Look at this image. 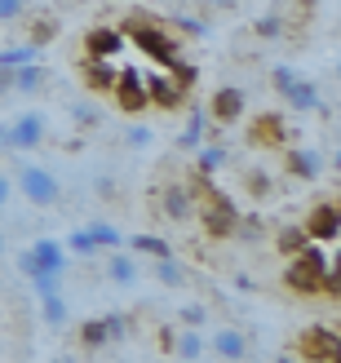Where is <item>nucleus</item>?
<instances>
[{
	"mask_svg": "<svg viewBox=\"0 0 341 363\" xmlns=\"http://www.w3.org/2000/svg\"><path fill=\"white\" fill-rule=\"evenodd\" d=\"M328 270H332L328 252L319 248L315 240H306V244H301L293 257H289V266H284V288H293L297 297H315V293H324Z\"/></svg>",
	"mask_w": 341,
	"mask_h": 363,
	"instance_id": "f257e3e1",
	"label": "nucleus"
},
{
	"mask_svg": "<svg viewBox=\"0 0 341 363\" xmlns=\"http://www.w3.org/2000/svg\"><path fill=\"white\" fill-rule=\"evenodd\" d=\"M124 40H133V45L147 53V58H155L160 67H173L177 58H182V40H177L164 23H151V18H138V13L124 23Z\"/></svg>",
	"mask_w": 341,
	"mask_h": 363,
	"instance_id": "f03ea898",
	"label": "nucleus"
},
{
	"mask_svg": "<svg viewBox=\"0 0 341 363\" xmlns=\"http://www.w3.org/2000/svg\"><path fill=\"white\" fill-rule=\"evenodd\" d=\"M195 182H200V191H195V213H200L204 235H208V240H235L240 208L230 204L218 186H204V177H195Z\"/></svg>",
	"mask_w": 341,
	"mask_h": 363,
	"instance_id": "7ed1b4c3",
	"label": "nucleus"
},
{
	"mask_svg": "<svg viewBox=\"0 0 341 363\" xmlns=\"http://www.w3.org/2000/svg\"><path fill=\"white\" fill-rule=\"evenodd\" d=\"M18 186H23L31 208H53L62 199V182L53 177L49 169H40V164H23V169H18Z\"/></svg>",
	"mask_w": 341,
	"mask_h": 363,
	"instance_id": "20e7f679",
	"label": "nucleus"
},
{
	"mask_svg": "<svg viewBox=\"0 0 341 363\" xmlns=\"http://www.w3.org/2000/svg\"><path fill=\"white\" fill-rule=\"evenodd\" d=\"M18 266H23V275H35V270L67 275V248L58 240H35L27 252H18Z\"/></svg>",
	"mask_w": 341,
	"mask_h": 363,
	"instance_id": "39448f33",
	"label": "nucleus"
},
{
	"mask_svg": "<svg viewBox=\"0 0 341 363\" xmlns=\"http://www.w3.org/2000/svg\"><path fill=\"white\" fill-rule=\"evenodd\" d=\"M111 94H116V102H120V111H129V116H138V111H147V106H151L147 80H142L138 67H124V71H120V80H116Z\"/></svg>",
	"mask_w": 341,
	"mask_h": 363,
	"instance_id": "423d86ee",
	"label": "nucleus"
},
{
	"mask_svg": "<svg viewBox=\"0 0 341 363\" xmlns=\"http://www.w3.org/2000/svg\"><path fill=\"white\" fill-rule=\"evenodd\" d=\"M301 359H332V363H341L337 328H328V323H311V328L301 333Z\"/></svg>",
	"mask_w": 341,
	"mask_h": 363,
	"instance_id": "0eeeda50",
	"label": "nucleus"
},
{
	"mask_svg": "<svg viewBox=\"0 0 341 363\" xmlns=\"http://www.w3.org/2000/svg\"><path fill=\"white\" fill-rule=\"evenodd\" d=\"M45 116L40 111H23L13 124H9V151H35L45 147Z\"/></svg>",
	"mask_w": 341,
	"mask_h": 363,
	"instance_id": "6e6552de",
	"label": "nucleus"
},
{
	"mask_svg": "<svg viewBox=\"0 0 341 363\" xmlns=\"http://www.w3.org/2000/svg\"><path fill=\"white\" fill-rule=\"evenodd\" d=\"M301 230H306V240H315V244H337V235H341L337 204H315L306 213V222H301Z\"/></svg>",
	"mask_w": 341,
	"mask_h": 363,
	"instance_id": "1a4fd4ad",
	"label": "nucleus"
},
{
	"mask_svg": "<svg viewBox=\"0 0 341 363\" xmlns=\"http://www.w3.org/2000/svg\"><path fill=\"white\" fill-rule=\"evenodd\" d=\"M244 111H248V94H244L240 84H222L218 94H213L204 116H213L218 124H235V120H244Z\"/></svg>",
	"mask_w": 341,
	"mask_h": 363,
	"instance_id": "9d476101",
	"label": "nucleus"
},
{
	"mask_svg": "<svg viewBox=\"0 0 341 363\" xmlns=\"http://www.w3.org/2000/svg\"><path fill=\"white\" fill-rule=\"evenodd\" d=\"M160 217H169V222H191L195 217V191L186 182H169L160 191Z\"/></svg>",
	"mask_w": 341,
	"mask_h": 363,
	"instance_id": "9b49d317",
	"label": "nucleus"
},
{
	"mask_svg": "<svg viewBox=\"0 0 341 363\" xmlns=\"http://www.w3.org/2000/svg\"><path fill=\"white\" fill-rule=\"evenodd\" d=\"M129 45L120 27H89L84 31V58H116V53Z\"/></svg>",
	"mask_w": 341,
	"mask_h": 363,
	"instance_id": "f8f14e48",
	"label": "nucleus"
},
{
	"mask_svg": "<svg viewBox=\"0 0 341 363\" xmlns=\"http://www.w3.org/2000/svg\"><path fill=\"white\" fill-rule=\"evenodd\" d=\"M80 76H84V89H89V94H111L116 80H120V67H116L111 58H84Z\"/></svg>",
	"mask_w": 341,
	"mask_h": 363,
	"instance_id": "ddd939ff",
	"label": "nucleus"
},
{
	"mask_svg": "<svg viewBox=\"0 0 341 363\" xmlns=\"http://www.w3.org/2000/svg\"><path fill=\"white\" fill-rule=\"evenodd\" d=\"M142 80H147V98H151V106H164V111H173V106L186 102V89L177 84L173 76H147V71H142Z\"/></svg>",
	"mask_w": 341,
	"mask_h": 363,
	"instance_id": "4468645a",
	"label": "nucleus"
},
{
	"mask_svg": "<svg viewBox=\"0 0 341 363\" xmlns=\"http://www.w3.org/2000/svg\"><path fill=\"white\" fill-rule=\"evenodd\" d=\"M208 346H213V354H218L222 363H244L248 359V337L240 328H218L208 337Z\"/></svg>",
	"mask_w": 341,
	"mask_h": 363,
	"instance_id": "2eb2a0df",
	"label": "nucleus"
},
{
	"mask_svg": "<svg viewBox=\"0 0 341 363\" xmlns=\"http://www.w3.org/2000/svg\"><path fill=\"white\" fill-rule=\"evenodd\" d=\"M284 164H289V173H293V177L315 182V177H319V169H324V155H319L315 147H289V151H284Z\"/></svg>",
	"mask_w": 341,
	"mask_h": 363,
	"instance_id": "dca6fc26",
	"label": "nucleus"
},
{
	"mask_svg": "<svg viewBox=\"0 0 341 363\" xmlns=\"http://www.w3.org/2000/svg\"><path fill=\"white\" fill-rule=\"evenodd\" d=\"M284 102H289L293 111H301V116H306V111H319V106H324V102H319V84H315V80H306V76H297V80H293V89L284 94Z\"/></svg>",
	"mask_w": 341,
	"mask_h": 363,
	"instance_id": "f3484780",
	"label": "nucleus"
},
{
	"mask_svg": "<svg viewBox=\"0 0 341 363\" xmlns=\"http://www.w3.org/2000/svg\"><path fill=\"white\" fill-rule=\"evenodd\" d=\"M106 279L120 284V288H133V284H138V262L129 257V252L111 248V257H106Z\"/></svg>",
	"mask_w": 341,
	"mask_h": 363,
	"instance_id": "a211bd4d",
	"label": "nucleus"
},
{
	"mask_svg": "<svg viewBox=\"0 0 341 363\" xmlns=\"http://www.w3.org/2000/svg\"><path fill=\"white\" fill-rule=\"evenodd\" d=\"M164 346L177 354V359H182V363H195V359H200L204 354V337H200V328H186V333H169V341H164Z\"/></svg>",
	"mask_w": 341,
	"mask_h": 363,
	"instance_id": "6ab92c4d",
	"label": "nucleus"
},
{
	"mask_svg": "<svg viewBox=\"0 0 341 363\" xmlns=\"http://www.w3.org/2000/svg\"><path fill=\"white\" fill-rule=\"evenodd\" d=\"M49 71L40 62H27V67H13V94H40Z\"/></svg>",
	"mask_w": 341,
	"mask_h": 363,
	"instance_id": "aec40b11",
	"label": "nucleus"
},
{
	"mask_svg": "<svg viewBox=\"0 0 341 363\" xmlns=\"http://www.w3.org/2000/svg\"><path fill=\"white\" fill-rule=\"evenodd\" d=\"M124 244H129L133 252H147V257H173V248H169V240H160V235H129V240H124Z\"/></svg>",
	"mask_w": 341,
	"mask_h": 363,
	"instance_id": "412c9836",
	"label": "nucleus"
},
{
	"mask_svg": "<svg viewBox=\"0 0 341 363\" xmlns=\"http://www.w3.org/2000/svg\"><path fill=\"white\" fill-rule=\"evenodd\" d=\"M253 142H257V147H266V142H271V147H279V142H284V120H279V116H262V120L253 124Z\"/></svg>",
	"mask_w": 341,
	"mask_h": 363,
	"instance_id": "4be33fe9",
	"label": "nucleus"
},
{
	"mask_svg": "<svg viewBox=\"0 0 341 363\" xmlns=\"http://www.w3.org/2000/svg\"><path fill=\"white\" fill-rule=\"evenodd\" d=\"M106 341H111V337H106V323H102V319H84V323H80V346H84L89 354H98Z\"/></svg>",
	"mask_w": 341,
	"mask_h": 363,
	"instance_id": "5701e85b",
	"label": "nucleus"
},
{
	"mask_svg": "<svg viewBox=\"0 0 341 363\" xmlns=\"http://www.w3.org/2000/svg\"><path fill=\"white\" fill-rule=\"evenodd\" d=\"M204 111L195 106V111L186 116V129H182V138H177V147H186V151H195V147H204Z\"/></svg>",
	"mask_w": 341,
	"mask_h": 363,
	"instance_id": "b1692460",
	"label": "nucleus"
},
{
	"mask_svg": "<svg viewBox=\"0 0 341 363\" xmlns=\"http://www.w3.org/2000/svg\"><path fill=\"white\" fill-rule=\"evenodd\" d=\"M155 279L164 284V288H186V270L177 266L173 257H160V262H155Z\"/></svg>",
	"mask_w": 341,
	"mask_h": 363,
	"instance_id": "393cba45",
	"label": "nucleus"
},
{
	"mask_svg": "<svg viewBox=\"0 0 341 363\" xmlns=\"http://www.w3.org/2000/svg\"><path fill=\"white\" fill-rule=\"evenodd\" d=\"M244 191L253 195V199H271L275 195V182H271V173L253 169V173H244Z\"/></svg>",
	"mask_w": 341,
	"mask_h": 363,
	"instance_id": "a878e982",
	"label": "nucleus"
},
{
	"mask_svg": "<svg viewBox=\"0 0 341 363\" xmlns=\"http://www.w3.org/2000/svg\"><path fill=\"white\" fill-rule=\"evenodd\" d=\"M27 62H35V45H13V49H0V67L5 71H13V67H27Z\"/></svg>",
	"mask_w": 341,
	"mask_h": 363,
	"instance_id": "bb28decb",
	"label": "nucleus"
},
{
	"mask_svg": "<svg viewBox=\"0 0 341 363\" xmlns=\"http://www.w3.org/2000/svg\"><path fill=\"white\" fill-rule=\"evenodd\" d=\"M301 244H306V230H301V226H279V230H275V248L289 252V257H293Z\"/></svg>",
	"mask_w": 341,
	"mask_h": 363,
	"instance_id": "cd10ccee",
	"label": "nucleus"
},
{
	"mask_svg": "<svg viewBox=\"0 0 341 363\" xmlns=\"http://www.w3.org/2000/svg\"><path fill=\"white\" fill-rule=\"evenodd\" d=\"M89 235H94L98 248H124V235H120L111 222H94V226H89Z\"/></svg>",
	"mask_w": 341,
	"mask_h": 363,
	"instance_id": "c85d7f7f",
	"label": "nucleus"
},
{
	"mask_svg": "<svg viewBox=\"0 0 341 363\" xmlns=\"http://www.w3.org/2000/svg\"><path fill=\"white\" fill-rule=\"evenodd\" d=\"M67 116L76 120L80 129H98V124H102V111H98L94 102H71V111H67Z\"/></svg>",
	"mask_w": 341,
	"mask_h": 363,
	"instance_id": "c756f323",
	"label": "nucleus"
},
{
	"mask_svg": "<svg viewBox=\"0 0 341 363\" xmlns=\"http://www.w3.org/2000/svg\"><path fill=\"white\" fill-rule=\"evenodd\" d=\"M195 164H200V177H213L226 164V151L222 147H200V160H195Z\"/></svg>",
	"mask_w": 341,
	"mask_h": 363,
	"instance_id": "7c9ffc66",
	"label": "nucleus"
},
{
	"mask_svg": "<svg viewBox=\"0 0 341 363\" xmlns=\"http://www.w3.org/2000/svg\"><path fill=\"white\" fill-rule=\"evenodd\" d=\"M253 31L262 35V40H279V35H284V13H279V9H275V13H262Z\"/></svg>",
	"mask_w": 341,
	"mask_h": 363,
	"instance_id": "2f4dec72",
	"label": "nucleus"
},
{
	"mask_svg": "<svg viewBox=\"0 0 341 363\" xmlns=\"http://www.w3.org/2000/svg\"><path fill=\"white\" fill-rule=\"evenodd\" d=\"M40 311H45V323H67V301H62V293H53V297H40Z\"/></svg>",
	"mask_w": 341,
	"mask_h": 363,
	"instance_id": "473e14b6",
	"label": "nucleus"
},
{
	"mask_svg": "<svg viewBox=\"0 0 341 363\" xmlns=\"http://www.w3.org/2000/svg\"><path fill=\"white\" fill-rule=\"evenodd\" d=\"M53 35H58V23H53V18H35V23H31V35H27V45L40 49V45L53 40Z\"/></svg>",
	"mask_w": 341,
	"mask_h": 363,
	"instance_id": "72a5a7b5",
	"label": "nucleus"
},
{
	"mask_svg": "<svg viewBox=\"0 0 341 363\" xmlns=\"http://www.w3.org/2000/svg\"><path fill=\"white\" fill-rule=\"evenodd\" d=\"M62 248L67 252H80V257H94V252H98V244H94V235H89V230H71Z\"/></svg>",
	"mask_w": 341,
	"mask_h": 363,
	"instance_id": "f704fd0d",
	"label": "nucleus"
},
{
	"mask_svg": "<svg viewBox=\"0 0 341 363\" xmlns=\"http://www.w3.org/2000/svg\"><path fill=\"white\" fill-rule=\"evenodd\" d=\"M27 279L35 288V297H53V293H58V284H62V275H49V270H35V275H27Z\"/></svg>",
	"mask_w": 341,
	"mask_h": 363,
	"instance_id": "c9c22d12",
	"label": "nucleus"
},
{
	"mask_svg": "<svg viewBox=\"0 0 341 363\" xmlns=\"http://www.w3.org/2000/svg\"><path fill=\"white\" fill-rule=\"evenodd\" d=\"M235 235H240V240H248V244H253V240H262V235H266L262 217H240V222H235Z\"/></svg>",
	"mask_w": 341,
	"mask_h": 363,
	"instance_id": "e433bc0d",
	"label": "nucleus"
},
{
	"mask_svg": "<svg viewBox=\"0 0 341 363\" xmlns=\"http://www.w3.org/2000/svg\"><path fill=\"white\" fill-rule=\"evenodd\" d=\"M293 80H297V71H293V67H275V71H271V89H275L279 98L293 89Z\"/></svg>",
	"mask_w": 341,
	"mask_h": 363,
	"instance_id": "4c0bfd02",
	"label": "nucleus"
},
{
	"mask_svg": "<svg viewBox=\"0 0 341 363\" xmlns=\"http://www.w3.org/2000/svg\"><path fill=\"white\" fill-rule=\"evenodd\" d=\"M102 323H106V337H111V341L129 337V315H102Z\"/></svg>",
	"mask_w": 341,
	"mask_h": 363,
	"instance_id": "58836bf2",
	"label": "nucleus"
},
{
	"mask_svg": "<svg viewBox=\"0 0 341 363\" xmlns=\"http://www.w3.org/2000/svg\"><path fill=\"white\" fill-rule=\"evenodd\" d=\"M177 319H182L186 328H200V323H208V311H204V306H182Z\"/></svg>",
	"mask_w": 341,
	"mask_h": 363,
	"instance_id": "ea45409f",
	"label": "nucleus"
},
{
	"mask_svg": "<svg viewBox=\"0 0 341 363\" xmlns=\"http://www.w3.org/2000/svg\"><path fill=\"white\" fill-rule=\"evenodd\" d=\"M27 13V0H0V23H18Z\"/></svg>",
	"mask_w": 341,
	"mask_h": 363,
	"instance_id": "a19ab883",
	"label": "nucleus"
},
{
	"mask_svg": "<svg viewBox=\"0 0 341 363\" xmlns=\"http://www.w3.org/2000/svg\"><path fill=\"white\" fill-rule=\"evenodd\" d=\"M124 142H129V147H151V129L147 124H129V129H124Z\"/></svg>",
	"mask_w": 341,
	"mask_h": 363,
	"instance_id": "79ce46f5",
	"label": "nucleus"
},
{
	"mask_svg": "<svg viewBox=\"0 0 341 363\" xmlns=\"http://www.w3.org/2000/svg\"><path fill=\"white\" fill-rule=\"evenodd\" d=\"M173 27L186 31V35H204V23L200 18H186V13H173Z\"/></svg>",
	"mask_w": 341,
	"mask_h": 363,
	"instance_id": "37998d69",
	"label": "nucleus"
},
{
	"mask_svg": "<svg viewBox=\"0 0 341 363\" xmlns=\"http://www.w3.org/2000/svg\"><path fill=\"white\" fill-rule=\"evenodd\" d=\"M98 195L102 199H116V182L111 177H98Z\"/></svg>",
	"mask_w": 341,
	"mask_h": 363,
	"instance_id": "c03bdc74",
	"label": "nucleus"
},
{
	"mask_svg": "<svg viewBox=\"0 0 341 363\" xmlns=\"http://www.w3.org/2000/svg\"><path fill=\"white\" fill-rule=\"evenodd\" d=\"M0 94H13V71L0 67Z\"/></svg>",
	"mask_w": 341,
	"mask_h": 363,
	"instance_id": "a18cd8bd",
	"label": "nucleus"
},
{
	"mask_svg": "<svg viewBox=\"0 0 341 363\" xmlns=\"http://www.w3.org/2000/svg\"><path fill=\"white\" fill-rule=\"evenodd\" d=\"M204 5H213V9H226V13H230V9L240 5V0H204Z\"/></svg>",
	"mask_w": 341,
	"mask_h": 363,
	"instance_id": "49530a36",
	"label": "nucleus"
},
{
	"mask_svg": "<svg viewBox=\"0 0 341 363\" xmlns=\"http://www.w3.org/2000/svg\"><path fill=\"white\" fill-rule=\"evenodd\" d=\"M5 204H9V177L0 173V208H5Z\"/></svg>",
	"mask_w": 341,
	"mask_h": 363,
	"instance_id": "de8ad7c7",
	"label": "nucleus"
},
{
	"mask_svg": "<svg viewBox=\"0 0 341 363\" xmlns=\"http://www.w3.org/2000/svg\"><path fill=\"white\" fill-rule=\"evenodd\" d=\"M0 151H9V124H0Z\"/></svg>",
	"mask_w": 341,
	"mask_h": 363,
	"instance_id": "09e8293b",
	"label": "nucleus"
},
{
	"mask_svg": "<svg viewBox=\"0 0 341 363\" xmlns=\"http://www.w3.org/2000/svg\"><path fill=\"white\" fill-rule=\"evenodd\" d=\"M275 363H297V359H293V354H279V359H275Z\"/></svg>",
	"mask_w": 341,
	"mask_h": 363,
	"instance_id": "8fccbe9b",
	"label": "nucleus"
},
{
	"mask_svg": "<svg viewBox=\"0 0 341 363\" xmlns=\"http://www.w3.org/2000/svg\"><path fill=\"white\" fill-rule=\"evenodd\" d=\"M53 363H76V359H67V354H62V359H53Z\"/></svg>",
	"mask_w": 341,
	"mask_h": 363,
	"instance_id": "3c124183",
	"label": "nucleus"
},
{
	"mask_svg": "<svg viewBox=\"0 0 341 363\" xmlns=\"http://www.w3.org/2000/svg\"><path fill=\"white\" fill-rule=\"evenodd\" d=\"M67 5H89V0H67Z\"/></svg>",
	"mask_w": 341,
	"mask_h": 363,
	"instance_id": "603ef678",
	"label": "nucleus"
},
{
	"mask_svg": "<svg viewBox=\"0 0 341 363\" xmlns=\"http://www.w3.org/2000/svg\"><path fill=\"white\" fill-rule=\"evenodd\" d=\"M0 252H5V235H0Z\"/></svg>",
	"mask_w": 341,
	"mask_h": 363,
	"instance_id": "864d4df0",
	"label": "nucleus"
}]
</instances>
